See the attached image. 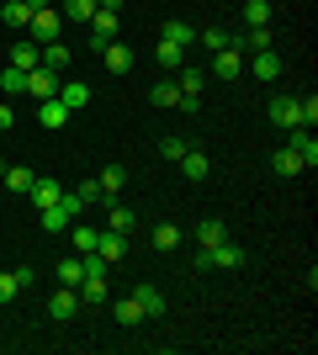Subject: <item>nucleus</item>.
Instances as JSON below:
<instances>
[{
  "instance_id": "f257e3e1",
  "label": "nucleus",
  "mask_w": 318,
  "mask_h": 355,
  "mask_svg": "<svg viewBox=\"0 0 318 355\" xmlns=\"http://www.w3.org/2000/svg\"><path fill=\"white\" fill-rule=\"evenodd\" d=\"M80 212H85V202H80L75 191H64L59 202H53V207H43V212H37V223H43V234H64V228H69V223H75Z\"/></svg>"
},
{
  "instance_id": "f03ea898",
  "label": "nucleus",
  "mask_w": 318,
  "mask_h": 355,
  "mask_svg": "<svg viewBox=\"0 0 318 355\" xmlns=\"http://www.w3.org/2000/svg\"><path fill=\"white\" fill-rule=\"evenodd\" d=\"M59 27H64V16L53 11V6H43V11H32L27 32H32V43L43 48V43H59Z\"/></svg>"
},
{
  "instance_id": "7ed1b4c3",
  "label": "nucleus",
  "mask_w": 318,
  "mask_h": 355,
  "mask_svg": "<svg viewBox=\"0 0 318 355\" xmlns=\"http://www.w3.org/2000/svg\"><path fill=\"white\" fill-rule=\"evenodd\" d=\"M85 27H91V43L101 48V43H117V37H122V16L117 11H96Z\"/></svg>"
},
{
  "instance_id": "20e7f679",
  "label": "nucleus",
  "mask_w": 318,
  "mask_h": 355,
  "mask_svg": "<svg viewBox=\"0 0 318 355\" xmlns=\"http://www.w3.org/2000/svg\"><path fill=\"white\" fill-rule=\"evenodd\" d=\"M27 196H32V207L43 212V207H53V202H59V196H64V186H59V180H53V175H32Z\"/></svg>"
},
{
  "instance_id": "39448f33",
  "label": "nucleus",
  "mask_w": 318,
  "mask_h": 355,
  "mask_svg": "<svg viewBox=\"0 0 318 355\" xmlns=\"http://www.w3.org/2000/svg\"><path fill=\"white\" fill-rule=\"evenodd\" d=\"M48 313H53V324H69V318L80 313V292L75 286H59V292L48 297Z\"/></svg>"
},
{
  "instance_id": "423d86ee",
  "label": "nucleus",
  "mask_w": 318,
  "mask_h": 355,
  "mask_svg": "<svg viewBox=\"0 0 318 355\" xmlns=\"http://www.w3.org/2000/svg\"><path fill=\"white\" fill-rule=\"evenodd\" d=\"M249 74H255L260 85H271V80H281V53H276V48H260L255 59H249Z\"/></svg>"
},
{
  "instance_id": "0eeeda50",
  "label": "nucleus",
  "mask_w": 318,
  "mask_h": 355,
  "mask_svg": "<svg viewBox=\"0 0 318 355\" xmlns=\"http://www.w3.org/2000/svg\"><path fill=\"white\" fill-rule=\"evenodd\" d=\"M212 74H218V80H239L244 74V53L239 48H218V53H212Z\"/></svg>"
},
{
  "instance_id": "6e6552de",
  "label": "nucleus",
  "mask_w": 318,
  "mask_h": 355,
  "mask_svg": "<svg viewBox=\"0 0 318 355\" xmlns=\"http://www.w3.org/2000/svg\"><path fill=\"white\" fill-rule=\"evenodd\" d=\"M27 96H37V101H48V96H59V74L53 69H27Z\"/></svg>"
},
{
  "instance_id": "1a4fd4ad",
  "label": "nucleus",
  "mask_w": 318,
  "mask_h": 355,
  "mask_svg": "<svg viewBox=\"0 0 318 355\" xmlns=\"http://www.w3.org/2000/svg\"><path fill=\"white\" fill-rule=\"evenodd\" d=\"M265 117H271V128H303V122H297V96H276Z\"/></svg>"
},
{
  "instance_id": "9d476101",
  "label": "nucleus",
  "mask_w": 318,
  "mask_h": 355,
  "mask_svg": "<svg viewBox=\"0 0 318 355\" xmlns=\"http://www.w3.org/2000/svg\"><path fill=\"white\" fill-rule=\"evenodd\" d=\"M96 186H101V207H106V202H117V191L127 186V170H122V164H106L101 175H96Z\"/></svg>"
},
{
  "instance_id": "9b49d317",
  "label": "nucleus",
  "mask_w": 318,
  "mask_h": 355,
  "mask_svg": "<svg viewBox=\"0 0 318 355\" xmlns=\"http://www.w3.org/2000/svg\"><path fill=\"white\" fill-rule=\"evenodd\" d=\"M106 228H112V234H127V239H133L138 212H133V207H122V202H106Z\"/></svg>"
},
{
  "instance_id": "f8f14e48",
  "label": "nucleus",
  "mask_w": 318,
  "mask_h": 355,
  "mask_svg": "<svg viewBox=\"0 0 318 355\" xmlns=\"http://www.w3.org/2000/svg\"><path fill=\"white\" fill-rule=\"evenodd\" d=\"M96 254H101L106 266H112V260H122V254H127V234H112V228H101V234H96Z\"/></svg>"
},
{
  "instance_id": "ddd939ff",
  "label": "nucleus",
  "mask_w": 318,
  "mask_h": 355,
  "mask_svg": "<svg viewBox=\"0 0 318 355\" xmlns=\"http://www.w3.org/2000/svg\"><path fill=\"white\" fill-rule=\"evenodd\" d=\"M101 64L112 74H127V69H133V48H127V43H101Z\"/></svg>"
},
{
  "instance_id": "4468645a",
  "label": "nucleus",
  "mask_w": 318,
  "mask_h": 355,
  "mask_svg": "<svg viewBox=\"0 0 318 355\" xmlns=\"http://www.w3.org/2000/svg\"><path fill=\"white\" fill-rule=\"evenodd\" d=\"M271 170H276V175H287V180H292V175H303L308 164H303V154H297V148L287 144V148H276V154H271Z\"/></svg>"
},
{
  "instance_id": "2eb2a0df",
  "label": "nucleus",
  "mask_w": 318,
  "mask_h": 355,
  "mask_svg": "<svg viewBox=\"0 0 318 355\" xmlns=\"http://www.w3.org/2000/svg\"><path fill=\"white\" fill-rule=\"evenodd\" d=\"M244 260H249V254H244L239 244H228V239H223V244H212V270H239Z\"/></svg>"
},
{
  "instance_id": "dca6fc26",
  "label": "nucleus",
  "mask_w": 318,
  "mask_h": 355,
  "mask_svg": "<svg viewBox=\"0 0 318 355\" xmlns=\"http://www.w3.org/2000/svg\"><path fill=\"white\" fill-rule=\"evenodd\" d=\"M80 302H91V308H101L106 297H112V286H106V276H80Z\"/></svg>"
},
{
  "instance_id": "f3484780",
  "label": "nucleus",
  "mask_w": 318,
  "mask_h": 355,
  "mask_svg": "<svg viewBox=\"0 0 318 355\" xmlns=\"http://www.w3.org/2000/svg\"><path fill=\"white\" fill-rule=\"evenodd\" d=\"M287 144L297 148V154H303V164H308V170L318 164V144H313V133H308V128H287Z\"/></svg>"
},
{
  "instance_id": "a211bd4d",
  "label": "nucleus",
  "mask_w": 318,
  "mask_h": 355,
  "mask_svg": "<svg viewBox=\"0 0 318 355\" xmlns=\"http://www.w3.org/2000/svg\"><path fill=\"white\" fill-rule=\"evenodd\" d=\"M112 318H117L122 329H138V324H143V302H138V297H117Z\"/></svg>"
},
{
  "instance_id": "6ab92c4d",
  "label": "nucleus",
  "mask_w": 318,
  "mask_h": 355,
  "mask_svg": "<svg viewBox=\"0 0 318 355\" xmlns=\"http://www.w3.org/2000/svg\"><path fill=\"white\" fill-rule=\"evenodd\" d=\"M37 122H43V128H64V122H69V106H64L59 96H48V101H37Z\"/></svg>"
},
{
  "instance_id": "aec40b11",
  "label": "nucleus",
  "mask_w": 318,
  "mask_h": 355,
  "mask_svg": "<svg viewBox=\"0 0 318 355\" xmlns=\"http://www.w3.org/2000/svg\"><path fill=\"white\" fill-rule=\"evenodd\" d=\"M59 101L69 106V112H80V106H91V85H80V80H59Z\"/></svg>"
},
{
  "instance_id": "412c9836",
  "label": "nucleus",
  "mask_w": 318,
  "mask_h": 355,
  "mask_svg": "<svg viewBox=\"0 0 318 355\" xmlns=\"http://www.w3.org/2000/svg\"><path fill=\"white\" fill-rule=\"evenodd\" d=\"M175 164H181V175H186V180H207V170H212L202 148H186V154H181Z\"/></svg>"
},
{
  "instance_id": "4be33fe9",
  "label": "nucleus",
  "mask_w": 318,
  "mask_h": 355,
  "mask_svg": "<svg viewBox=\"0 0 318 355\" xmlns=\"http://www.w3.org/2000/svg\"><path fill=\"white\" fill-rule=\"evenodd\" d=\"M133 297H138V302H143V318H159V313L170 308V302H165V292H159V286H133Z\"/></svg>"
},
{
  "instance_id": "5701e85b",
  "label": "nucleus",
  "mask_w": 318,
  "mask_h": 355,
  "mask_svg": "<svg viewBox=\"0 0 318 355\" xmlns=\"http://www.w3.org/2000/svg\"><path fill=\"white\" fill-rule=\"evenodd\" d=\"M223 239H228L223 218H202V223H197V244H202V250H212V244H223Z\"/></svg>"
},
{
  "instance_id": "b1692460",
  "label": "nucleus",
  "mask_w": 318,
  "mask_h": 355,
  "mask_svg": "<svg viewBox=\"0 0 318 355\" xmlns=\"http://www.w3.org/2000/svg\"><path fill=\"white\" fill-rule=\"evenodd\" d=\"M32 175H37V170H27V164H0V180H6V191H27Z\"/></svg>"
},
{
  "instance_id": "393cba45",
  "label": "nucleus",
  "mask_w": 318,
  "mask_h": 355,
  "mask_svg": "<svg viewBox=\"0 0 318 355\" xmlns=\"http://www.w3.org/2000/svg\"><path fill=\"white\" fill-rule=\"evenodd\" d=\"M69 59H75V53H69V43H43V69L64 74V69H69Z\"/></svg>"
},
{
  "instance_id": "a878e982",
  "label": "nucleus",
  "mask_w": 318,
  "mask_h": 355,
  "mask_svg": "<svg viewBox=\"0 0 318 355\" xmlns=\"http://www.w3.org/2000/svg\"><path fill=\"white\" fill-rule=\"evenodd\" d=\"M154 250H159V254L181 250V228H175V223H154Z\"/></svg>"
},
{
  "instance_id": "bb28decb",
  "label": "nucleus",
  "mask_w": 318,
  "mask_h": 355,
  "mask_svg": "<svg viewBox=\"0 0 318 355\" xmlns=\"http://www.w3.org/2000/svg\"><path fill=\"white\" fill-rule=\"evenodd\" d=\"M0 21H6V27H27L32 6H27V0H6V6H0Z\"/></svg>"
},
{
  "instance_id": "cd10ccee",
  "label": "nucleus",
  "mask_w": 318,
  "mask_h": 355,
  "mask_svg": "<svg viewBox=\"0 0 318 355\" xmlns=\"http://www.w3.org/2000/svg\"><path fill=\"white\" fill-rule=\"evenodd\" d=\"M64 234L75 239V250H80V254H91V250H96V234H101V228H91V223H69Z\"/></svg>"
},
{
  "instance_id": "c85d7f7f",
  "label": "nucleus",
  "mask_w": 318,
  "mask_h": 355,
  "mask_svg": "<svg viewBox=\"0 0 318 355\" xmlns=\"http://www.w3.org/2000/svg\"><path fill=\"white\" fill-rule=\"evenodd\" d=\"M0 90H6V96H27V69H16V64H6V74H0Z\"/></svg>"
},
{
  "instance_id": "c756f323",
  "label": "nucleus",
  "mask_w": 318,
  "mask_h": 355,
  "mask_svg": "<svg viewBox=\"0 0 318 355\" xmlns=\"http://www.w3.org/2000/svg\"><path fill=\"white\" fill-rule=\"evenodd\" d=\"M233 48H239V53H260V48H271V32H265V27H249L244 37H233Z\"/></svg>"
},
{
  "instance_id": "7c9ffc66",
  "label": "nucleus",
  "mask_w": 318,
  "mask_h": 355,
  "mask_svg": "<svg viewBox=\"0 0 318 355\" xmlns=\"http://www.w3.org/2000/svg\"><path fill=\"white\" fill-rule=\"evenodd\" d=\"M11 64H16V69H37V64H43V48H37V43H16Z\"/></svg>"
},
{
  "instance_id": "2f4dec72",
  "label": "nucleus",
  "mask_w": 318,
  "mask_h": 355,
  "mask_svg": "<svg viewBox=\"0 0 318 355\" xmlns=\"http://www.w3.org/2000/svg\"><path fill=\"white\" fill-rule=\"evenodd\" d=\"M149 101L154 106H181V85H175V80H159V85H149Z\"/></svg>"
},
{
  "instance_id": "473e14b6",
  "label": "nucleus",
  "mask_w": 318,
  "mask_h": 355,
  "mask_svg": "<svg viewBox=\"0 0 318 355\" xmlns=\"http://www.w3.org/2000/svg\"><path fill=\"white\" fill-rule=\"evenodd\" d=\"M197 43L218 53V48H233V32H228V27H207V32H197Z\"/></svg>"
},
{
  "instance_id": "72a5a7b5",
  "label": "nucleus",
  "mask_w": 318,
  "mask_h": 355,
  "mask_svg": "<svg viewBox=\"0 0 318 355\" xmlns=\"http://www.w3.org/2000/svg\"><path fill=\"white\" fill-rule=\"evenodd\" d=\"M181 53H186V48H181V43H165V37H159V48H154L159 69H181Z\"/></svg>"
},
{
  "instance_id": "f704fd0d",
  "label": "nucleus",
  "mask_w": 318,
  "mask_h": 355,
  "mask_svg": "<svg viewBox=\"0 0 318 355\" xmlns=\"http://www.w3.org/2000/svg\"><path fill=\"white\" fill-rule=\"evenodd\" d=\"M64 21H91V16H96V0H64Z\"/></svg>"
},
{
  "instance_id": "c9c22d12",
  "label": "nucleus",
  "mask_w": 318,
  "mask_h": 355,
  "mask_svg": "<svg viewBox=\"0 0 318 355\" xmlns=\"http://www.w3.org/2000/svg\"><path fill=\"white\" fill-rule=\"evenodd\" d=\"M159 37H165V43H181V48L197 43V32L186 27V21H165V32H159Z\"/></svg>"
},
{
  "instance_id": "e433bc0d",
  "label": "nucleus",
  "mask_w": 318,
  "mask_h": 355,
  "mask_svg": "<svg viewBox=\"0 0 318 355\" xmlns=\"http://www.w3.org/2000/svg\"><path fill=\"white\" fill-rule=\"evenodd\" d=\"M271 21V0H249L244 6V27H265Z\"/></svg>"
},
{
  "instance_id": "4c0bfd02",
  "label": "nucleus",
  "mask_w": 318,
  "mask_h": 355,
  "mask_svg": "<svg viewBox=\"0 0 318 355\" xmlns=\"http://www.w3.org/2000/svg\"><path fill=\"white\" fill-rule=\"evenodd\" d=\"M80 276H85V260H59V286H80Z\"/></svg>"
},
{
  "instance_id": "58836bf2",
  "label": "nucleus",
  "mask_w": 318,
  "mask_h": 355,
  "mask_svg": "<svg viewBox=\"0 0 318 355\" xmlns=\"http://www.w3.org/2000/svg\"><path fill=\"white\" fill-rule=\"evenodd\" d=\"M175 85H181V96H202L207 74H202V69H181V80H175Z\"/></svg>"
},
{
  "instance_id": "ea45409f",
  "label": "nucleus",
  "mask_w": 318,
  "mask_h": 355,
  "mask_svg": "<svg viewBox=\"0 0 318 355\" xmlns=\"http://www.w3.org/2000/svg\"><path fill=\"white\" fill-rule=\"evenodd\" d=\"M297 122H303V128L318 122V96H297Z\"/></svg>"
},
{
  "instance_id": "a19ab883",
  "label": "nucleus",
  "mask_w": 318,
  "mask_h": 355,
  "mask_svg": "<svg viewBox=\"0 0 318 355\" xmlns=\"http://www.w3.org/2000/svg\"><path fill=\"white\" fill-rule=\"evenodd\" d=\"M16 292H21V282H16V270H0V302H11Z\"/></svg>"
},
{
  "instance_id": "79ce46f5",
  "label": "nucleus",
  "mask_w": 318,
  "mask_h": 355,
  "mask_svg": "<svg viewBox=\"0 0 318 355\" xmlns=\"http://www.w3.org/2000/svg\"><path fill=\"white\" fill-rule=\"evenodd\" d=\"M186 148H191L186 138H159V154H165V159H181Z\"/></svg>"
},
{
  "instance_id": "37998d69",
  "label": "nucleus",
  "mask_w": 318,
  "mask_h": 355,
  "mask_svg": "<svg viewBox=\"0 0 318 355\" xmlns=\"http://www.w3.org/2000/svg\"><path fill=\"white\" fill-rule=\"evenodd\" d=\"M0 128H16V106L11 101H0Z\"/></svg>"
},
{
  "instance_id": "c03bdc74",
  "label": "nucleus",
  "mask_w": 318,
  "mask_h": 355,
  "mask_svg": "<svg viewBox=\"0 0 318 355\" xmlns=\"http://www.w3.org/2000/svg\"><path fill=\"white\" fill-rule=\"evenodd\" d=\"M96 11H122V0H96Z\"/></svg>"
},
{
  "instance_id": "a18cd8bd",
  "label": "nucleus",
  "mask_w": 318,
  "mask_h": 355,
  "mask_svg": "<svg viewBox=\"0 0 318 355\" xmlns=\"http://www.w3.org/2000/svg\"><path fill=\"white\" fill-rule=\"evenodd\" d=\"M27 6H32V11H43V6H53V0H27Z\"/></svg>"
}]
</instances>
